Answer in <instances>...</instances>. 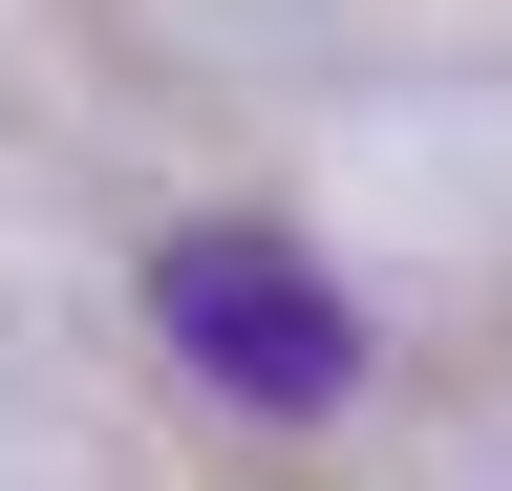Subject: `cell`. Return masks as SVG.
I'll use <instances>...</instances> for the list:
<instances>
[{"mask_svg":"<svg viewBox=\"0 0 512 491\" xmlns=\"http://www.w3.org/2000/svg\"><path fill=\"white\" fill-rule=\"evenodd\" d=\"M150 321H171L192 385H235V406H342L363 385V321H342V278H320L299 235H171Z\"/></svg>","mask_w":512,"mask_h":491,"instance_id":"obj_1","label":"cell"}]
</instances>
